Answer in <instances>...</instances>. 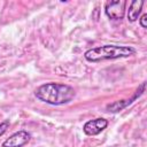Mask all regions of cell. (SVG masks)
I'll list each match as a JSON object with an SVG mask.
<instances>
[{"instance_id":"52a82bcc","label":"cell","mask_w":147,"mask_h":147,"mask_svg":"<svg viewBox=\"0 0 147 147\" xmlns=\"http://www.w3.org/2000/svg\"><path fill=\"white\" fill-rule=\"evenodd\" d=\"M142 5H144V1L141 0H134L131 2L129 9H127V18L129 21L131 22H134L138 20L139 17V14L141 11V8H142Z\"/></svg>"},{"instance_id":"5b68a950","label":"cell","mask_w":147,"mask_h":147,"mask_svg":"<svg viewBox=\"0 0 147 147\" xmlns=\"http://www.w3.org/2000/svg\"><path fill=\"white\" fill-rule=\"evenodd\" d=\"M30 141V133L22 130L11 134L7 140L3 141L2 147H22Z\"/></svg>"},{"instance_id":"7a4b0ae2","label":"cell","mask_w":147,"mask_h":147,"mask_svg":"<svg viewBox=\"0 0 147 147\" xmlns=\"http://www.w3.org/2000/svg\"><path fill=\"white\" fill-rule=\"evenodd\" d=\"M133 54H136V49L130 46L105 45V46L87 49L84 53V57L90 62H99V61H105V60L127 57Z\"/></svg>"},{"instance_id":"9c48e42d","label":"cell","mask_w":147,"mask_h":147,"mask_svg":"<svg viewBox=\"0 0 147 147\" xmlns=\"http://www.w3.org/2000/svg\"><path fill=\"white\" fill-rule=\"evenodd\" d=\"M146 20H147V14H144L141 17H140V25L142 28H147V23H146Z\"/></svg>"},{"instance_id":"3957f363","label":"cell","mask_w":147,"mask_h":147,"mask_svg":"<svg viewBox=\"0 0 147 147\" xmlns=\"http://www.w3.org/2000/svg\"><path fill=\"white\" fill-rule=\"evenodd\" d=\"M125 6L126 1L117 0V1H108L105 7L106 15L111 20H122L125 14Z\"/></svg>"},{"instance_id":"277c9868","label":"cell","mask_w":147,"mask_h":147,"mask_svg":"<svg viewBox=\"0 0 147 147\" xmlns=\"http://www.w3.org/2000/svg\"><path fill=\"white\" fill-rule=\"evenodd\" d=\"M145 87H146V83L144 82V83H141L140 84V86L138 87V90L134 92V94L130 98V99H126V100H121V101H116V102H113V103H110V105H108L107 106V110H109V111H111V113H117V111H119V110H122L123 108H125V107H127L129 105H131L134 100H137L142 93H144V91H145Z\"/></svg>"},{"instance_id":"6da1fadb","label":"cell","mask_w":147,"mask_h":147,"mask_svg":"<svg viewBox=\"0 0 147 147\" xmlns=\"http://www.w3.org/2000/svg\"><path fill=\"white\" fill-rule=\"evenodd\" d=\"M34 95L40 101L59 106L70 102L75 98L76 93L75 90L69 85L60 83H47L40 85L34 91Z\"/></svg>"},{"instance_id":"ba28073f","label":"cell","mask_w":147,"mask_h":147,"mask_svg":"<svg viewBox=\"0 0 147 147\" xmlns=\"http://www.w3.org/2000/svg\"><path fill=\"white\" fill-rule=\"evenodd\" d=\"M8 127H9V121H3L2 123H0V137L7 131Z\"/></svg>"},{"instance_id":"8992f818","label":"cell","mask_w":147,"mask_h":147,"mask_svg":"<svg viewBox=\"0 0 147 147\" xmlns=\"http://www.w3.org/2000/svg\"><path fill=\"white\" fill-rule=\"evenodd\" d=\"M108 125V121L105 118H95L92 121H88L84 124L83 131L87 136H96L101 131H103Z\"/></svg>"}]
</instances>
